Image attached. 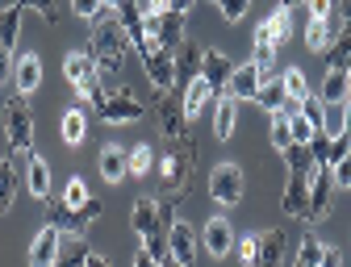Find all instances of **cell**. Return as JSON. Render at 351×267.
Instances as JSON below:
<instances>
[{
    "label": "cell",
    "instance_id": "obj_34",
    "mask_svg": "<svg viewBox=\"0 0 351 267\" xmlns=\"http://www.w3.org/2000/svg\"><path fill=\"white\" fill-rule=\"evenodd\" d=\"M297 105H289V109H280V113H272V147L285 155L289 147H293V129H289V113H293Z\"/></svg>",
    "mask_w": 351,
    "mask_h": 267
},
{
    "label": "cell",
    "instance_id": "obj_1",
    "mask_svg": "<svg viewBox=\"0 0 351 267\" xmlns=\"http://www.w3.org/2000/svg\"><path fill=\"white\" fill-rule=\"evenodd\" d=\"M125 51H130V38H125V29H121L117 13L105 5V13L93 21V51H88V55L97 59V67L117 71V67H121V59H125Z\"/></svg>",
    "mask_w": 351,
    "mask_h": 267
},
{
    "label": "cell",
    "instance_id": "obj_53",
    "mask_svg": "<svg viewBox=\"0 0 351 267\" xmlns=\"http://www.w3.org/2000/svg\"><path fill=\"white\" fill-rule=\"evenodd\" d=\"M134 267H159V263H155L147 251H138V255H134Z\"/></svg>",
    "mask_w": 351,
    "mask_h": 267
},
{
    "label": "cell",
    "instance_id": "obj_41",
    "mask_svg": "<svg viewBox=\"0 0 351 267\" xmlns=\"http://www.w3.org/2000/svg\"><path fill=\"white\" fill-rule=\"evenodd\" d=\"M151 167H155V151H151L147 142L130 151V175H147Z\"/></svg>",
    "mask_w": 351,
    "mask_h": 267
},
{
    "label": "cell",
    "instance_id": "obj_58",
    "mask_svg": "<svg viewBox=\"0 0 351 267\" xmlns=\"http://www.w3.org/2000/svg\"><path fill=\"white\" fill-rule=\"evenodd\" d=\"M347 105H351V84H347Z\"/></svg>",
    "mask_w": 351,
    "mask_h": 267
},
{
    "label": "cell",
    "instance_id": "obj_24",
    "mask_svg": "<svg viewBox=\"0 0 351 267\" xmlns=\"http://www.w3.org/2000/svg\"><path fill=\"white\" fill-rule=\"evenodd\" d=\"M347 67H351V29L343 25L326 47V71H347Z\"/></svg>",
    "mask_w": 351,
    "mask_h": 267
},
{
    "label": "cell",
    "instance_id": "obj_48",
    "mask_svg": "<svg viewBox=\"0 0 351 267\" xmlns=\"http://www.w3.org/2000/svg\"><path fill=\"white\" fill-rule=\"evenodd\" d=\"M243 13H247V0H222V17L226 21H243Z\"/></svg>",
    "mask_w": 351,
    "mask_h": 267
},
{
    "label": "cell",
    "instance_id": "obj_29",
    "mask_svg": "<svg viewBox=\"0 0 351 267\" xmlns=\"http://www.w3.org/2000/svg\"><path fill=\"white\" fill-rule=\"evenodd\" d=\"M255 105H259V109H268V113H280V109H289V97H285V84H280V79H263V88H259V97H255Z\"/></svg>",
    "mask_w": 351,
    "mask_h": 267
},
{
    "label": "cell",
    "instance_id": "obj_31",
    "mask_svg": "<svg viewBox=\"0 0 351 267\" xmlns=\"http://www.w3.org/2000/svg\"><path fill=\"white\" fill-rule=\"evenodd\" d=\"M280 84H285L289 105H301L305 97H310V84H305V71H301V67H289V71L280 75Z\"/></svg>",
    "mask_w": 351,
    "mask_h": 267
},
{
    "label": "cell",
    "instance_id": "obj_6",
    "mask_svg": "<svg viewBox=\"0 0 351 267\" xmlns=\"http://www.w3.org/2000/svg\"><path fill=\"white\" fill-rule=\"evenodd\" d=\"M209 196L217 205H239L243 201V167L239 163H217L209 171Z\"/></svg>",
    "mask_w": 351,
    "mask_h": 267
},
{
    "label": "cell",
    "instance_id": "obj_30",
    "mask_svg": "<svg viewBox=\"0 0 351 267\" xmlns=\"http://www.w3.org/2000/svg\"><path fill=\"white\" fill-rule=\"evenodd\" d=\"M59 129H63V142H67V147H80V142H84V134H88V117H84V109H67L63 121H59Z\"/></svg>",
    "mask_w": 351,
    "mask_h": 267
},
{
    "label": "cell",
    "instance_id": "obj_8",
    "mask_svg": "<svg viewBox=\"0 0 351 267\" xmlns=\"http://www.w3.org/2000/svg\"><path fill=\"white\" fill-rule=\"evenodd\" d=\"M143 113H147L143 101L130 92V88H117V92H109V101H105V109H101V121L121 125V121H138Z\"/></svg>",
    "mask_w": 351,
    "mask_h": 267
},
{
    "label": "cell",
    "instance_id": "obj_28",
    "mask_svg": "<svg viewBox=\"0 0 351 267\" xmlns=\"http://www.w3.org/2000/svg\"><path fill=\"white\" fill-rule=\"evenodd\" d=\"M335 42V29H330V17H310V29H305V47L326 55V47Z\"/></svg>",
    "mask_w": 351,
    "mask_h": 267
},
{
    "label": "cell",
    "instance_id": "obj_50",
    "mask_svg": "<svg viewBox=\"0 0 351 267\" xmlns=\"http://www.w3.org/2000/svg\"><path fill=\"white\" fill-rule=\"evenodd\" d=\"M34 9H38V13H42V17H47V21H51V25H55V21H59V17H63V13H59V5H51V0H38V5H34Z\"/></svg>",
    "mask_w": 351,
    "mask_h": 267
},
{
    "label": "cell",
    "instance_id": "obj_14",
    "mask_svg": "<svg viewBox=\"0 0 351 267\" xmlns=\"http://www.w3.org/2000/svg\"><path fill=\"white\" fill-rule=\"evenodd\" d=\"M259 88H263V71H259L255 63H243V67H234L226 92H230V101H255Z\"/></svg>",
    "mask_w": 351,
    "mask_h": 267
},
{
    "label": "cell",
    "instance_id": "obj_45",
    "mask_svg": "<svg viewBox=\"0 0 351 267\" xmlns=\"http://www.w3.org/2000/svg\"><path fill=\"white\" fill-rule=\"evenodd\" d=\"M171 226H176V201L163 196V201H159V234H167Z\"/></svg>",
    "mask_w": 351,
    "mask_h": 267
},
{
    "label": "cell",
    "instance_id": "obj_57",
    "mask_svg": "<svg viewBox=\"0 0 351 267\" xmlns=\"http://www.w3.org/2000/svg\"><path fill=\"white\" fill-rule=\"evenodd\" d=\"M159 267H180V263H176V259H171V255H167V259H163V263H159Z\"/></svg>",
    "mask_w": 351,
    "mask_h": 267
},
{
    "label": "cell",
    "instance_id": "obj_4",
    "mask_svg": "<svg viewBox=\"0 0 351 267\" xmlns=\"http://www.w3.org/2000/svg\"><path fill=\"white\" fill-rule=\"evenodd\" d=\"M193 180V142H176L163 159H159V184L167 196H180Z\"/></svg>",
    "mask_w": 351,
    "mask_h": 267
},
{
    "label": "cell",
    "instance_id": "obj_32",
    "mask_svg": "<svg viewBox=\"0 0 351 267\" xmlns=\"http://www.w3.org/2000/svg\"><path fill=\"white\" fill-rule=\"evenodd\" d=\"M234 121H239V113H234V101L226 97V101H217V113H213V134H217V138H230V134H234Z\"/></svg>",
    "mask_w": 351,
    "mask_h": 267
},
{
    "label": "cell",
    "instance_id": "obj_27",
    "mask_svg": "<svg viewBox=\"0 0 351 267\" xmlns=\"http://www.w3.org/2000/svg\"><path fill=\"white\" fill-rule=\"evenodd\" d=\"M209 97H213V88H209L201 75H197V79H189V88H184V101H180V105H184V117H197V113L209 105Z\"/></svg>",
    "mask_w": 351,
    "mask_h": 267
},
{
    "label": "cell",
    "instance_id": "obj_56",
    "mask_svg": "<svg viewBox=\"0 0 351 267\" xmlns=\"http://www.w3.org/2000/svg\"><path fill=\"white\" fill-rule=\"evenodd\" d=\"M343 25L351 29V0H343Z\"/></svg>",
    "mask_w": 351,
    "mask_h": 267
},
{
    "label": "cell",
    "instance_id": "obj_23",
    "mask_svg": "<svg viewBox=\"0 0 351 267\" xmlns=\"http://www.w3.org/2000/svg\"><path fill=\"white\" fill-rule=\"evenodd\" d=\"M88 242L84 238H75V234H63V242H59V259H55V267H88Z\"/></svg>",
    "mask_w": 351,
    "mask_h": 267
},
{
    "label": "cell",
    "instance_id": "obj_20",
    "mask_svg": "<svg viewBox=\"0 0 351 267\" xmlns=\"http://www.w3.org/2000/svg\"><path fill=\"white\" fill-rule=\"evenodd\" d=\"M13 79H17V97H29L34 88L42 84V59H38L34 51H25V55L17 59V67H13Z\"/></svg>",
    "mask_w": 351,
    "mask_h": 267
},
{
    "label": "cell",
    "instance_id": "obj_16",
    "mask_svg": "<svg viewBox=\"0 0 351 267\" xmlns=\"http://www.w3.org/2000/svg\"><path fill=\"white\" fill-rule=\"evenodd\" d=\"M230 246H234L230 221H226V217H209V226H205V251H209L213 259H222V255H230Z\"/></svg>",
    "mask_w": 351,
    "mask_h": 267
},
{
    "label": "cell",
    "instance_id": "obj_17",
    "mask_svg": "<svg viewBox=\"0 0 351 267\" xmlns=\"http://www.w3.org/2000/svg\"><path fill=\"white\" fill-rule=\"evenodd\" d=\"M143 63H147V75H151V84H155V92L167 97V88L176 84V59H171L167 51H155V55L143 59Z\"/></svg>",
    "mask_w": 351,
    "mask_h": 267
},
{
    "label": "cell",
    "instance_id": "obj_11",
    "mask_svg": "<svg viewBox=\"0 0 351 267\" xmlns=\"http://www.w3.org/2000/svg\"><path fill=\"white\" fill-rule=\"evenodd\" d=\"M314 175V171H310ZM310 175L301 171H289V184H285V196H280V209L289 217H305V209H310Z\"/></svg>",
    "mask_w": 351,
    "mask_h": 267
},
{
    "label": "cell",
    "instance_id": "obj_44",
    "mask_svg": "<svg viewBox=\"0 0 351 267\" xmlns=\"http://www.w3.org/2000/svg\"><path fill=\"white\" fill-rule=\"evenodd\" d=\"M84 201H88V188H84V180H67V188H63V205L80 209Z\"/></svg>",
    "mask_w": 351,
    "mask_h": 267
},
{
    "label": "cell",
    "instance_id": "obj_18",
    "mask_svg": "<svg viewBox=\"0 0 351 267\" xmlns=\"http://www.w3.org/2000/svg\"><path fill=\"white\" fill-rule=\"evenodd\" d=\"M280 263H285V230H263L251 267H280Z\"/></svg>",
    "mask_w": 351,
    "mask_h": 267
},
{
    "label": "cell",
    "instance_id": "obj_13",
    "mask_svg": "<svg viewBox=\"0 0 351 267\" xmlns=\"http://www.w3.org/2000/svg\"><path fill=\"white\" fill-rule=\"evenodd\" d=\"M59 242H63V234H59L55 226H42V230L34 234V242H29V267H55Z\"/></svg>",
    "mask_w": 351,
    "mask_h": 267
},
{
    "label": "cell",
    "instance_id": "obj_51",
    "mask_svg": "<svg viewBox=\"0 0 351 267\" xmlns=\"http://www.w3.org/2000/svg\"><path fill=\"white\" fill-rule=\"evenodd\" d=\"M318 267H343V255H339L335 246H322V259H318Z\"/></svg>",
    "mask_w": 351,
    "mask_h": 267
},
{
    "label": "cell",
    "instance_id": "obj_54",
    "mask_svg": "<svg viewBox=\"0 0 351 267\" xmlns=\"http://www.w3.org/2000/svg\"><path fill=\"white\" fill-rule=\"evenodd\" d=\"M88 267H109V259L105 255H88Z\"/></svg>",
    "mask_w": 351,
    "mask_h": 267
},
{
    "label": "cell",
    "instance_id": "obj_15",
    "mask_svg": "<svg viewBox=\"0 0 351 267\" xmlns=\"http://www.w3.org/2000/svg\"><path fill=\"white\" fill-rule=\"evenodd\" d=\"M25 184H29V192H34L38 201L51 196V167H47V159H42L38 151L25 155Z\"/></svg>",
    "mask_w": 351,
    "mask_h": 267
},
{
    "label": "cell",
    "instance_id": "obj_19",
    "mask_svg": "<svg viewBox=\"0 0 351 267\" xmlns=\"http://www.w3.org/2000/svg\"><path fill=\"white\" fill-rule=\"evenodd\" d=\"M130 226H134V234H155L159 230V201L155 196H138L134 209H130Z\"/></svg>",
    "mask_w": 351,
    "mask_h": 267
},
{
    "label": "cell",
    "instance_id": "obj_36",
    "mask_svg": "<svg viewBox=\"0 0 351 267\" xmlns=\"http://www.w3.org/2000/svg\"><path fill=\"white\" fill-rule=\"evenodd\" d=\"M263 25L272 29V38H276V47H280V42H285V38L293 34V9H289V5H280V9H276V13H272L268 21H263Z\"/></svg>",
    "mask_w": 351,
    "mask_h": 267
},
{
    "label": "cell",
    "instance_id": "obj_21",
    "mask_svg": "<svg viewBox=\"0 0 351 267\" xmlns=\"http://www.w3.org/2000/svg\"><path fill=\"white\" fill-rule=\"evenodd\" d=\"M251 63L259 67V71H268L272 63H276V38H272V29L268 25H255V47H251Z\"/></svg>",
    "mask_w": 351,
    "mask_h": 267
},
{
    "label": "cell",
    "instance_id": "obj_35",
    "mask_svg": "<svg viewBox=\"0 0 351 267\" xmlns=\"http://www.w3.org/2000/svg\"><path fill=\"white\" fill-rule=\"evenodd\" d=\"M171 59H176V75H189V79L201 75V55H197V47H180Z\"/></svg>",
    "mask_w": 351,
    "mask_h": 267
},
{
    "label": "cell",
    "instance_id": "obj_42",
    "mask_svg": "<svg viewBox=\"0 0 351 267\" xmlns=\"http://www.w3.org/2000/svg\"><path fill=\"white\" fill-rule=\"evenodd\" d=\"M351 155V134H335V138H330V151H326V167H335V163H343Z\"/></svg>",
    "mask_w": 351,
    "mask_h": 267
},
{
    "label": "cell",
    "instance_id": "obj_52",
    "mask_svg": "<svg viewBox=\"0 0 351 267\" xmlns=\"http://www.w3.org/2000/svg\"><path fill=\"white\" fill-rule=\"evenodd\" d=\"M310 17H330V5H326V0H314V5H310Z\"/></svg>",
    "mask_w": 351,
    "mask_h": 267
},
{
    "label": "cell",
    "instance_id": "obj_46",
    "mask_svg": "<svg viewBox=\"0 0 351 267\" xmlns=\"http://www.w3.org/2000/svg\"><path fill=\"white\" fill-rule=\"evenodd\" d=\"M330 180H335V188H351V155L330 167Z\"/></svg>",
    "mask_w": 351,
    "mask_h": 267
},
{
    "label": "cell",
    "instance_id": "obj_59",
    "mask_svg": "<svg viewBox=\"0 0 351 267\" xmlns=\"http://www.w3.org/2000/svg\"><path fill=\"white\" fill-rule=\"evenodd\" d=\"M347 75H351V67H347Z\"/></svg>",
    "mask_w": 351,
    "mask_h": 267
},
{
    "label": "cell",
    "instance_id": "obj_26",
    "mask_svg": "<svg viewBox=\"0 0 351 267\" xmlns=\"http://www.w3.org/2000/svg\"><path fill=\"white\" fill-rule=\"evenodd\" d=\"M17 184H21V175H17V163H13V159H0V213H9V209H13Z\"/></svg>",
    "mask_w": 351,
    "mask_h": 267
},
{
    "label": "cell",
    "instance_id": "obj_22",
    "mask_svg": "<svg viewBox=\"0 0 351 267\" xmlns=\"http://www.w3.org/2000/svg\"><path fill=\"white\" fill-rule=\"evenodd\" d=\"M101 175H105L109 184H121V175H130V151L105 147V151H101Z\"/></svg>",
    "mask_w": 351,
    "mask_h": 267
},
{
    "label": "cell",
    "instance_id": "obj_47",
    "mask_svg": "<svg viewBox=\"0 0 351 267\" xmlns=\"http://www.w3.org/2000/svg\"><path fill=\"white\" fill-rule=\"evenodd\" d=\"M255 251H259V234H247V238H239V255H243V263H247V267L255 263Z\"/></svg>",
    "mask_w": 351,
    "mask_h": 267
},
{
    "label": "cell",
    "instance_id": "obj_33",
    "mask_svg": "<svg viewBox=\"0 0 351 267\" xmlns=\"http://www.w3.org/2000/svg\"><path fill=\"white\" fill-rule=\"evenodd\" d=\"M347 84H351V75H347V71H326V84H322V105H339V101H347Z\"/></svg>",
    "mask_w": 351,
    "mask_h": 267
},
{
    "label": "cell",
    "instance_id": "obj_5",
    "mask_svg": "<svg viewBox=\"0 0 351 267\" xmlns=\"http://www.w3.org/2000/svg\"><path fill=\"white\" fill-rule=\"evenodd\" d=\"M5 138H9L13 155H29L34 151V109L25 105V97H13L5 105Z\"/></svg>",
    "mask_w": 351,
    "mask_h": 267
},
{
    "label": "cell",
    "instance_id": "obj_60",
    "mask_svg": "<svg viewBox=\"0 0 351 267\" xmlns=\"http://www.w3.org/2000/svg\"><path fill=\"white\" fill-rule=\"evenodd\" d=\"M293 267H297V263H293Z\"/></svg>",
    "mask_w": 351,
    "mask_h": 267
},
{
    "label": "cell",
    "instance_id": "obj_49",
    "mask_svg": "<svg viewBox=\"0 0 351 267\" xmlns=\"http://www.w3.org/2000/svg\"><path fill=\"white\" fill-rule=\"evenodd\" d=\"M13 67H17V59H13V51H5V47H0V84H5V79L13 75Z\"/></svg>",
    "mask_w": 351,
    "mask_h": 267
},
{
    "label": "cell",
    "instance_id": "obj_37",
    "mask_svg": "<svg viewBox=\"0 0 351 267\" xmlns=\"http://www.w3.org/2000/svg\"><path fill=\"white\" fill-rule=\"evenodd\" d=\"M285 163H289V171H301V175L314 171V155H310V147H301V142H293L285 151Z\"/></svg>",
    "mask_w": 351,
    "mask_h": 267
},
{
    "label": "cell",
    "instance_id": "obj_9",
    "mask_svg": "<svg viewBox=\"0 0 351 267\" xmlns=\"http://www.w3.org/2000/svg\"><path fill=\"white\" fill-rule=\"evenodd\" d=\"M330 192H335L330 167H314V175H310V209H305V221H322V217H330Z\"/></svg>",
    "mask_w": 351,
    "mask_h": 267
},
{
    "label": "cell",
    "instance_id": "obj_12",
    "mask_svg": "<svg viewBox=\"0 0 351 267\" xmlns=\"http://www.w3.org/2000/svg\"><path fill=\"white\" fill-rule=\"evenodd\" d=\"M167 251H171V259L180 263V267L197 263V234H193L189 221H176V226L167 230Z\"/></svg>",
    "mask_w": 351,
    "mask_h": 267
},
{
    "label": "cell",
    "instance_id": "obj_40",
    "mask_svg": "<svg viewBox=\"0 0 351 267\" xmlns=\"http://www.w3.org/2000/svg\"><path fill=\"white\" fill-rule=\"evenodd\" d=\"M318 259H322V242L314 234H305L301 238V251H297V267H318Z\"/></svg>",
    "mask_w": 351,
    "mask_h": 267
},
{
    "label": "cell",
    "instance_id": "obj_55",
    "mask_svg": "<svg viewBox=\"0 0 351 267\" xmlns=\"http://www.w3.org/2000/svg\"><path fill=\"white\" fill-rule=\"evenodd\" d=\"M339 129H343V134H351V105L343 109V125H339Z\"/></svg>",
    "mask_w": 351,
    "mask_h": 267
},
{
    "label": "cell",
    "instance_id": "obj_10",
    "mask_svg": "<svg viewBox=\"0 0 351 267\" xmlns=\"http://www.w3.org/2000/svg\"><path fill=\"white\" fill-rule=\"evenodd\" d=\"M230 75H234L230 55H222V51H201V79L213 88V97L230 88Z\"/></svg>",
    "mask_w": 351,
    "mask_h": 267
},
{
    "label": "cell",
    "instance_id": "obj_3",
    "mask_svg": "<svg viewBox=\"0 0 351 267\" xmlns=\"http://www.w3.org/2000/svg\"><path fill=\"white\" fill-rule=\"evenodd\" d=\"M101 213H105V205H101L97 196H88L80 209L63 205V196H59V201H51V205H47V226H55L59 234H75V238H80V234H84V230L101 217Z\"/></svg>",
    "mask_w": 351,
    "mask_h": 267
},
{
    "label": "cell",
    "instance_id": "obj_7",
    "mask_svg": "<svg viewBox=\"0 0 351 267\" xmlns=\"http://www.w3.org/2000/svg\"><path fill=\"white\" fill-rule=\"evenodd\" d=\"M155 121H159L163 138H167L171 147H176V142H189V117H184V105H180V101L159 97V101H155Z\"/></svg>",
    "mask_w": 351,
    "mask_h": 267
},
{
    "label": "cell",
    "instance_id": "obj_2",
    "mask_svg": "<svg viewBox=\"0 0 351 267\" xmlns=\"http://www.w3.org/2000/svg\"><path fill=\"white\" fill-rule=\"evenodd\" d=\"M67 79H71V88L88 101V105H97V113L105 109V101H109V92L101 88V67H97V59L88 55V51H75V55H67Z\"/></svg>",
    "mask_w": 351,
    "mask_h": 267
},
{
    "label": "cell",
    "instance_id": "obj_25",
    "mask_svg": "<svg viewBox=\"0 0 351 267\" xmlns=\"http://www.w3.org/2000/svg\"><path fill=\"white\" fill-rule=\"evenodd\" d=\"M21 17H25V5H9V9H0V47H5V51H13V47H17Z\"/></svg>",
    "mask_w": 351,
    "mask_h": 267
},
{
    "label": "cell",
    "instance_id": "obj_39",
    "mask_svg": "<svg viewBox=\"0 0 351 267\" xmlns=\"http://www.w3.org/2000/svg\"><path fill=\"white\" fill-rule=\"evenodd\" d=\"M289 129H293V142H301V147H310V138H314V134H318V129H314L310 121L301 117V105H297V109L289 113Z\"/></svg>",
    "mask_w": 351,
    "mask_h": 267
},
{
    "label": "cell",
    "instance_id": "obj_43",
    "mask_svg": "<svg viewBox=\"0 0 351 267\" xmlns=\"http://www.w3.org/2000/svg\"><path fill=\"white\" fill-rule=\"evenodd\" d=\"M326 151H330V138H326V129H318L314 138H310V155H314V167H326Z\"/></svg>",
    "mask_w": 351,
    "mask_h": 267
},
{
    "label": "cell",
    "instance_id": "obj_38",
    "mask_svg": "<svg viewBox=\"0 0 351 267\" xmlns=\"http://www.w3.org/2000/svg\"><path fill=\"white\" fill-rule=\"evenodd\" d=\"M301 117L310 121L314 129H326V105H322V97H314V92L305 97V101H301Z\"/></svg>",
    "mask_w": 351,
    "mask_h": 267
}]
</instances>
